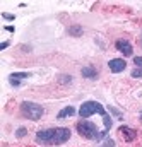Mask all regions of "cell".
<instances>
[{
    "label": "cell",
    "instance_id": "6da1fadb",
    "mask_svg": "<svg viewBox=\"0 0 142 147\" xmlns=\"http://www.w3.org/2000/svg\"><path fill=\"white\" fill-rule=\"evenodd\" d=\"M70 139V130L65 127H57V128H45L36 134L38 144L45 146H62Z\"/></svg>",
    "mask_w": 142,
    "mask_h": 147
},
{
    "label": "cell",
    "instance_id": "7a4b0ae2",
    "mask_svg": "<svg viewBox=\"0 0 142 147\" xmlns=\"http://www.w3.org/2000/svg\"><path fill=\"white\" fill-rule=\"evenodd\" d=\"M21 113L28 118V120H33V121H38L43 115H45V108L38 103H33V101H22L21 103Z\"/></svg>",
    "mask_w": 142,
    "mask_h": 147
},
{
    "label": "cell",
    "instance_id": "3957f363",
    "mask_svg": "<svg viewBox=\"0 0 142 147\" xmlns=\"http://www.w3.org/2000/svg\"><path fill=\"white\" fill-rule=\"evenodd\" d=\"M101 115V116H106L108 113L106 110L103 108V105L101 103H98V101H86V103H82V106L79 108V115H80V118L82 120H86V118H89L91 115Z\"/></svg>",
    "mask_w": 142,
    "mask_h": 147
},
{
    "label": "cell",
    "instance_id": "277c9868",
    "mask_svg": "<svg viewBox=\"0 0 142 147\" xmlns=\"http://www.w3.org/2000/svg\"><path fill=\"white\" fill-rule=\"evenodd\" d=\"M77 132H79L80 137H84L87 140H98V135H99L98 127L93 121H87V120H80L77 123Z\"/></svg>",
    "mask_w": 142,
    "mask_h": 147
},
{
    "label": "cell",
    "instance_id": "5b68a950",
    "mask_svg": "<svg viewBox=\"0 0 142 147\" xmlns=\"http://www.w3.org/2000/svg\"><path fill=\"white\" fill-rule=\"evenodd\" d=\"M118 134H120L122 139L127 140V142H132V140L137 139V130H134V128H130V127H125V125H122V127L118 128Z\"/></svg>",
    "mask_w": 142,
    "mask_h": 147
},
{
    "label": "cell",
    "instance_id": "8992f818",
    "mask_svg": "<svg viewBox=\"0 0 142 147\" xmlns=\"http://www.w3.org/2000/svg\"><path fill=\"white\" fill-rule=\"evenodd\" d=\"M115 46H116V50H118L120 53H123V57H132V53H134L132 45H130L127 39H118V41L115 43Z\"/></svg>",
    "mask_w": 142,
    "mask_h": 147
},
{
    "label": "cell",
    "instance_id": "52a82bcc",
    "mask_svg": "<svg viewBox=\"0 0 142 147\" xmlns=\"http://www.w3.org/2000/svg\"><path fill=\"white\" fill-rule=\"evenodd\" d=\"M108 67H110V70L113 74H120L125 70V67H127V63H125V60L123 58H113V60H110L108 62Z\"/></svg>",
    "mask_w": 142,
    "mask_h": 147
},
{
    "label": "cell",
    "instance_id": "ba28073f",
    "mask_svg": "<svg viewBox=\"0 0 142 147\" xmlns=\"http://www.w3.org/2000/svg\"><path fill=\"white\" fill-rule=\"evenodd\" d=\"M82 77H86V79H91V80H94V79H98V70L94 69V67H84L82 70Z\"/></svg>",
    "mask_w": 142,
    "mask_h": 147
},
{
    "label": "cell",
    "instance_id": "9c48e42d",
    "mask_svg": "<svg viewBox=\"0 0 142 147\" xmlns=\"http://www.w3.org/2000/svg\"><path fill=\"white\" fill-rule=\"evenodd\" d=\"M75 115V108L74 106H65L62 111H58V115H57V118L58 120H62V118H67V116H74Z\"/></svg>",
    "mask_w": 142,
    "mask_h": 147
},
{
    "label": "cell",
    "instance_id": "30bf717a",
    "mask_svg": "<svg viewBox=\"0 0 142 147\" xmlns=\"http://www.w3.org/2000/svg\"><path fill=\"white\" fill-rule=\"evenodd\" d=\"M69 34H70V36H75V38L82 36V26H79V24L72 26L70 29H69Z\"/></svg>",
    "mask_w": 142,
    "mask_h": 147
},
{
    "label": "cell",
    "instance_id": "8fae6325",
    "mask_svg": "<svg viewBox=\"0 0 142 147\" xmlns=\"http://www.w3.org/2000/svg\"><path fill=\"white\" fill-rule=\"evenodd\" d=\"M29 77H31L29 72H14L9 75V79H16V80H19V79H29Z\"/></svg>",
    "mask_w": 142,
    "mask_h": 147
},
{
    "label": "cell",
    "instance_id": "7c38bea8",
    "mask_svg": "<svg viewBox=\"0 0 142 147\" xmlns=\"http://www.w3.org/2000/svg\"><path fill=\"white\" fill-rule=\"evenodd\" d=\"M103 121H105V130L110 132V128H111V118H110V115L103 116Z\"/></svg>",
    "mask_w": 142,
    "mask_h": 147
},
{
    "label": "cell",
    "instance_id": "4fadbf2b",
    "mask_svg": "<svg viewBox=\"0 0 142 147\" xmlns=\"http://www.w3.org/2000/svg\"><path fill=\"white\" fill-rule=\"evenodd\" d=\"M72 80H74L72 75H60V82H62V84H70Z\"/></svg>",
    "mask_w": 142,
    "mask_h": 147
},
{
    "label": "cell",
    "instance_id": "5bb4252c",
    "mask_svg": "<svg viewBox=\"0 0 142 147\" xmlns=\"http://www.w3.org/2000/svg\"><path fill=\"white\" fill-rule=\"evenodd\" d=\"M26 134H28V128H24V127H19V128H17V132H16V135H17V137H24Z\"/></svg>",
    "mask_w": 142,
    "mask_h": 147
},
{
    "label": "cell",
    "instance_id": "9a60e30c",
    "mask_svg": "<svg viewBox=\"0 0 142 147\" xmlns=\"http://www.w3.org/2000/svg\"><path fill=\"white\" fill-rule=\"evenodd\" d=\"M132 77H135V79L142 77V69H141V67H137V69H134V70H132Z\"/></svg>",
    "mask_w": 142,
    "mask_h": 147
},
{
    "label": "cell",
    "instance_id": "2e32d148",
    "mask_svg": "<svg viewBox=\"0 0 142 147\" xmlns=\"http://www.w3.org/2000/svg\"><path fill=\"white\" fill-rule=\"evenodd\" d=\"M101 147H115V140H113V139H105V144H103V146Z\"/></svg>",
    "mask_w": 142,
    "mask_h": 147
},
{
    "label": "cell",
    "instance_id": "e0dca14e",
    "mask_svg": "<svg viewBox=\"0 0 142 147\" xmlns=\"http://www.w3.org/2000/svg\"><path fill=\"white\" fill-rule=\"evenodd\" d=\"M134 63H135L137 67H141V69H142V57H135V58H134Z\"/></svg>",
    "mask_w": 142,
    "mask_h": 147
},
{
    "label": "cell",
    "instance_id": "ac0fdd59",
    "mask_svg": "<svg viewBox=\"0 0 142 147\" xmlns=\"http://www.w3.org/2000/svg\"><path fill=\"white\" fill-rule=\"evenodd\" d=\"M3 16V19H7V21H14V17L16 16H12V14H2Z\"/></svg>",
    "mask_w": 142,
    "mask_h": 147
},
{
    "label": "cell",
    "instance_id": "d6986e66",
    "mask_svg": "<svg viewBox=\"0 0 142 147\" xmlns=\"http://www.w3.org/2000/svg\"><path fill=\"white\" fill-rule=\"evenodd\" d=\"M110 111H111L113 115H116V116H122V113H120V111H116L115 108H111V106H110Z\"/></svg>",
    "mask_w": 142,
    "mask_h": 147
},
{
    "label": "cell",
    "instance_id": "ffe728a7",
    "mask_svg": "<svg viewBox=\"0 0 142 147\" xmlns=\"http://www.w3.org/2000/svg\"><path fill=\"white\" fill-rule=\"evenodd\" d=\"M5 29H7L9 33H14V26H5Z\"/></svg>",
    "mask_w": 142,
    "mask_h": 147
},
{
    "label": "cell",
    "instance_id": "44dd1931",
    "mask_svg": "<svg viewBox=\"0 0 142 147\" xmlns=\"http://www.w3.org/2000/svg\"><path fill=\"white\" fill-rule=\"evenodd\" d=\"M7 46H9V43H7V41H5V43H2V45H0V48H2V50H5V48H7Z\"/></svg>",
    "mask_w": 142,
    "mask_h": 147
},
{
    "label": "cell",
    "instance_id": "7402d4cb",
    "mask_svg": "<svg viewBox=\"0 0 142 147\" xmlns=\"http://www.w3.org/2000/svg\"><path fill=\"white\" fill-rule=\"evenodd\" d=\"M139 45H141V46H142V36H141V41H139Z\"/></svg>",
    "mask_w": 142,
    "mask_h": 147
},
{
    "label": "cell",
    "instance_id": "603a6c76",
    "mask_svg": "<svg viewBox=\"0 0 142 147\" xmlns=\"http://www.w3.org/2000/svg\"><path fill=\"white\" fill-rule=\"evenodd\" d=\"M141 120H142V111H141Z\"/></svg>",
    "mask_w": 142,
    "mask_h": 147
}]
</instances>
